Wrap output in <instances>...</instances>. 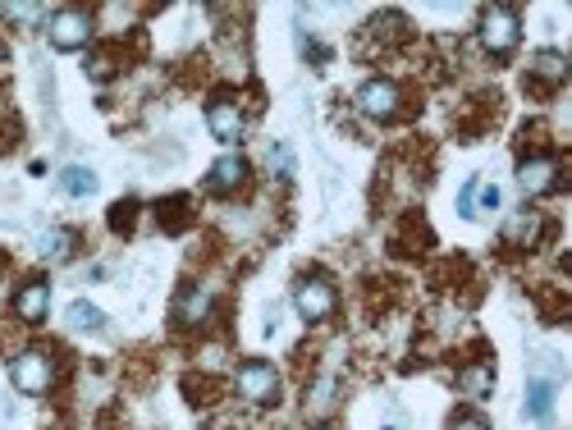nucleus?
<instances>
[{"instance_id": "1", "label": "nucleus", "mask_w": 572, "mask_h": 430, "mask_svg": "<svg viewBox=\"0 0 572 430\" xmlns=\"http://www.w3.org/2000/svg\"><path fill=\"white\" fill-rule=\"evenodd\" d=\"M518 37H522V23H518L513 5H490V10L481 14V46H486L490 55H508L518 46Z\"/></svg>"}, {"instance_id": "2", "label": "nucleus", "mask_w": 572, "mask_h": 430, "mask_svg": "<svg viewBox=\"0 0 572 430\" xmlns=\"http://www.w3.org/2000/svg\"><path fill=\"white\" fill-rule=\"evenodd\" d=\"M335 302H339V293L325 275H298V284H293V307H298L303 321H325V316L335 312Z\"/></svg>"}, {"instance_id": "3", "label": "nucleus", "mask_w": 572, "mask_h": 430, "mask_svg": "<svg viewBox=\"0 0 572 430\" xmlns=\"http://www.w3.org/2000/svg\"><path fill=\"white\" fill-rule=\"evenodd\" d=\"M10 376L23 394H46L51 380H55V362H51L46 348H23V353L10 362Z\"/></svg>"}, {"instance_id": "4", "label": "nucleus", "mask_w": 572, "mask_h": 430, "mask_svg": "<svg viewBox=\"0 0 572 430\" xmlns=\"http://www.w3.org/2000/svg\"><path fill=\"white\" fill-rule=\"evenodd\" d=\"M234 389L248 398V403H275V398H280V371L270 362H243L234 371Z\"/></svg>"}, {"instance_id": "5", "label": "nucleus", "mask_w": 572, "mask_h": 430, "mask_svg": "<svg viewBox=\"0 0 572 430\" xmlns=\"http://www.w3.org/2000/svg\"><path fill=\"white\" fill-rule=\"evenodd\" d=\"M92 28H97V23H92V14H87V10H55L46 33H51L55 51H78V46H87Z\"/></svg>"}, {"instance_id": "6", "label": "nucleus", "mask_w": 572, "mask_h": 430, "mask_svg": "<svg viewBox=\"0 0 572 430\" xmlns=\"http://www.w3.org/2000/svg\"><path fill=\"white\" fill-rule=\"evenodd\" d=\"M206 129H211V138L216 142H243V129H248V119H243V110H238L234 97H216L211 106H206Z\"/></svg>"}, {"instance_id": "7", "label": "nucleus", "mask_w": 572, "mask_h": 430, "mask_svg": "<svg viewBox=\"0 0 572 430\" xmlns=\"http://www.w3.org/2000/svg\"><path fill=\"white\" fill-rule=\"evenodd\" d=\"M559 161H554V156H545V151H540V156H522V165H518V183H522V193H531V197H545V193H554V188H559Z\"/></svg>"}, {"instance_id": "8", "label": "nucleus", "mask_w": 572, "mask_h": 430, "mask_svg": "<svg viewBox=\"0 0 572 430\" xmlns=\"http://www.w3.org/2000/svg\"><path fill=\"white\" fill-rule=\"evenodd\" d=\"M399 83H389V78H371V83L357 87V110L371 119H394L399 115Z\"/></svg>"}, {"instance_id": "9", "label": "nucleus", "mask_w": 572, "mask_h": 430, "mask_svg": "<svg viewBox=\"0 0 572 430\" xmlns=\"http://www.w3.org/2000/svg\"><path fill=\"white\" fill-rule=\"evenodd\" d=\"M14 312H19L23 325H42L46 312H51V284H46V280H28L19 293H14Z\"/></svg>"}, {"instance_id": "10", "label": "nucleus", "mask_w": 572, "mask_h": 430, "mask_svg": "<svg viewBox=\"0 0 572 430\" xmlns=\"http://www.w3.org/2000/svg\"><path fill=\"white\" fill-rule=\"evenodd\" d=\"M211 316V289L206 284H184L179 302H174V321L179 325H202Z\"/></svg>"}, {"instance_id": "11", "label": "nucleus", "mask_w": 572, "mask_h": 430, "mask_svg": "<svg viewBox=\"0 0 572 430\" xmlns=\"http://www.w3.org/2000/svg\"><path fill=\"white\" fill-rule=\"evenodd\" d=\"M540 229H545L540 211H518V215H513V220L504 225V243H508V248H536Z\"/></svg>"}, {"instance_id": "12", "label": "nucleus", "mask_w": 572, "mask_h": 430, "mask_svg": "<svg viewBox=\"0 0 572 430\" xmlns=\"http://www.w3.org/2000/svg\"><path fill=\"white\" fill-rule=\"evenodd\" d=\"M531 83H545V87L568 83V60H563V51H536L531 55Z\"/></svg>"}, {"instance_id": "13", "label": "nucleus", "mask_w": 572, "mask_h": 430, "mask_svg": "<svg viewBox=\"0 0 572 430\" xmlns=\"http://www.w3.org/2000/svg\"><path fill=\"white\" fill-rule=\"evenodd\" d=\"M527 417L540 421V426H550V421H554V380L531 376V385H527Z\"/></svg>"}, {"instance_id": "14", "label": "nucleus", "mask_w": 572, "mask_h": 430, "mask_svg": "<svg viewBox=\"0 0 572 430\" xmlns=\"http://www.w3.org/2000/svg\"><path fill=\"white\" fill-rule=\"evenodd\" d=\"M458 389H463L467 398H490V389H495V366L490 362H472L458 371Z\"/></svg>"}, {"instance_id": "15", "label": "nucleus", "mask_w": 572, "mask_h": 430, "mask_svg": "<svg viewBox=\"0 0 572 430\" xmlns=\"http://www.w3.org/2000/svg\"><path fill=\"white\" fill-rule=\"evenodd\" d=\"M243 179H248V161H243V156H220V161L211 165V188H216V193L243 188Z\"/></svg>"}, {"instance_id": "16", "label": "nucleus", "mask_w": 572, "mask_h": 430, "mask_svg": "<svg viewBox=\"0 0 572 430\" xmlns=\"http://www.w3.org/2000/svg\"><path fill=\"white\" fill-rule=\"evenodd\" d=\"M60 188L69 197H92L97 193V174L87 170V165H69V170H60Z\"/></svg>"}, {"instance_id": "17", "label": "nucleus", "mask_w": 572, "mask_h": 430, "mask_svg": "<svg viewBox=\"0 0 572 430\" xmlns=\"http://www.w3.org/2000/svg\"><path fill=\"white\" fill-rule=\"evenodd\" d=\"M74 243H78L74 229H51V234H42V257L46 261H69L74 257Z\"/></svg>"}, {"instance_id": "18", "label": "nucleus", "mask_w": 572, "mask_h": 430, "mask_svg": "<svg viewBox=\"0 0 572 430\" xmlns=\"http://www.w3.org/2000/svg\"><path fill=\"white\" fill-rule=\"evenodd\" d=\"M69 325H74V330H87V334H97V330H106V316H101V307H92V302H69Z\"/></svg>"}, {"instance_id": "19", "label": "nucleus", "mask_w": 572, "mask_h": 430, "mask_svg": "<svg viewBox=\"0 0 572 430\" xmlns=\"http://www.w3.org/2000/svg\"><path fill=\"white\" fill-rule=\"evenodd\" d=\"M156 211H161V225L170 229V234H179V229L193 220V215H188V197H165Z\"/></svg>"}, {"instance_id": "20", "label": "nucleus", "mask_w": 572, "mask_h": 430, "mask_svg": "<svg viewBox=\"0 0 572 430\" xmlns=\"http://www.w3.org/2000/svg\"><path fill=\"white\" fill-rule=\"evenodd\" d=\"M138 211L142 206L133 202V197L129 202H115V211H110V229H115V234H129V229L138 225Z\"/></svg>"}, {"instance_id": "21", "label": "nucleus", "mask_w": 572, "mask_h": 430, "mask_svg": "<svg viewBox=\"0 0 572 430\" xmlns=\"http://www.w3.org/2000/svg\"><path fill=\"white\" fill-rule=\"evenodd\" d=\"M499 202H504V193H499L495 183H481L476 179V193H472V211L481 215V211H499Z\"/></svg>"}, {"instance_id": "22", "label": "nucleus", "mask_w": 572, "mask_h": 430, "mask_svg": "<svg viewBox=\"0 0 572 430\" xmlns=\"http://www.w3.org/2000/svg\"><path fill=\"white\" fill-rule=\"evenodd\" d=\"M270 165H275L280 179H289V174H293V151L284 147V142H275V147H270Z\"/></svg>"}, {"instance_id": "23", "label": "nucleus", "mask_w": 572, "mask_h": 430, "mask_svg": "<svg viewBox=\"0 0 572 430\" xmlns=\"http://www.w3.org/2000/svg\"><path fill=\"white\" fill-rule=\"evenodd\" d=\"M449 430H490V421L476 417V412H458V417L449 421Z\"/></svg>"}, {"instance_id": "24", "label": "nucleus", "mask_w": 572, "mask_h": 430, "mask_svg": "<svg viewBox=\"0 0 572 430\" xmlns=\"http://www.w3.org/2000/svg\"><path fill=\"white\" fill-rule=\"evenodd\" d=\"M472 193H476V179H467V183H463V193H458V211H463L467 220L476 215V211H472Z\"/></svg>"}, {"instance_id": "25", "label": "nucleus", "mask_w": 572, "mask_h": 430, "mask_svg": "<svg viewBox=\"0 0 572 430\" xmlns=\"http://www.w3.org/2000/svg\"><path fill=\"white\" fill-rule=\"evenodd\" d=\"M0 65H5V46H0Z\"/></svg>"}, {"instance_id": "26", "label": "nucleus", "mask_w": 572, "mask_h": 430, "mask_svg": "<svg viewBox=\"0 0 572 430\" xmlns=\"http://www.w3.org/2000/svg\"><path fill=\"white\" fill-rule=\"evenodd\" d=\"M316 430H335V426H316Z\"/></svg>"}]
</instances>
